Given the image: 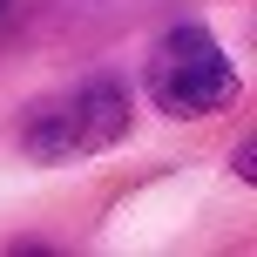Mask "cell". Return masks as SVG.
I'll return each instance as SVG.
<instances>
[{
    "instance_id": "1",
    "label": "cell",
    "mask_w": 257,
    "mask_h": 257,
    "mask_svg": "<svg viewBox=\"0 0 257 257\" xmlns=\"http://www.w3.org/2000/svg\"><path fill=\"white\" fill-rule=\"evenodd\" d=\"M128 136V95L108 75L75 81V88L48 95V102L27 115L21 128V149L34 163H68V156H95V149H115Z\"/></svg>"
},
{
    "instance_id": "2",
    "label": "cell",
    "mask_w": 257,
    "mask_h": 257,
    "mask_svg": "<svg viewBox=\"0 0 257 257\" xmlns=\"http://www.w3.org/2000/svg\"><path fill=\"white\" fill-rule=\"evenodd\" d=\"M142 81H149V102L163 108V115H176V122L237 102V68L223 61V48H217L210 27H169L149 48Z\"/></svg>"
},
{
    "instance_id": "3",
    "label": "cell",
    "mask_w": 257,
    "mask_h": 257,
    "mask_svg": "<svg viewBox=\"0 0 257 257\" xmlns=\"http://www.w3.org/2000/svg\"><path fill=\"white\" fill-rule=\"evenodd\" d=\"M7 7H14V0H0V14H7Z\"/></svg>"
}]
</instances>
